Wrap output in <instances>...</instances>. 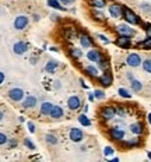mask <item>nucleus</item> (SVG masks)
I'll use <instances>...</instances> for the list:
<instances>
[{
  "label": "nucleus",
  "mask_w": 151,
  "mask_h": 162,
  "mask_svg": "<svg viewBox=\"0 0 151 162\" xmlns=\"http://www.w3.org/2000/svg\"><path fill=\"white\" fill-rule=\"evenodd\" d=\"M34 20H35V21H38V20H39V15H38V14H35V15H34Z\"/></svg>",
  "instance_id": "obj_49"
},
{
  "label": "nucleus",
  "mask_w": 151,
  "mask_h": 162,
  "mask_svg": "<svg viewBox=\"0 0 151 162\" xmlns=\"http://www.w3.org/2000/svg\"><path fill=\"white\" fill-rule=\"evenodd\" d=\"M113 152H115V151H113L112 147H105V148H104V155H105V156L112 155Z\"/></svg>",
  "instance_id": "obj_36"
},
{
  "label": "nucleus",
  "mask_w": 151,
  "mask_h": 162,
  "mask_svg": "<svg viewBox=\"0 0 151 162\" xmlns=\"http://www.w3.org/2000/svg\"><path fill=\"white\" fill-rule=\"evenodd\" d=\"M55 88H60V81H55Z\"/></svg>",
  "instance_id": "obj_45"
},
{
  "label": "nucleus",
  "mask_w": 151,
  "mask_h": 162,
  "mask_svg": "<svg viewBox=\"0 0 151 162\" xmlns=\"http://www.w3.org/2000/svg\"><path fill=\"white\" fill-rule=\"evenodd\" d=\"M88 99H90V101H94V99H95L94 94H88Z\"/></svg>",
  "instance_id": "obj_44"
},
{
  "label": "nucleus",
  "mask_w": 151,
  "mask_h": 162,
  "mask_svg": "<svg viewBox=\"0 0 151 162\" xmlns=\"http://www.w3.org/2000/svg\"><path fill=\"white\" fill-rule=\"evenodd\" d=\"M70 55L73 57H76V59H80V57L83 56V52L78 48H73V49L70 50Z\"/></svg>",
  "instance_id": "obj_30"
},
{
  "label": "nucleus",
  "mask_w": 151,
  "mask_h": 162,
  "mask_svg": "<svg viewBox=\"0 0 151 162\" xmlns=\"http://www.w3.org/2000/svg\"><path fill=\"white\" fill-rule=\"evenodd\" d=\"M64 35H66V38H67L69 41H73V39H76V37H77V32H76L74 30H66Z\"/></svg>",
  "instance_id": "obj_28"
},
{
  "label": "nucleus",
  "mask_w": 151,
  "mask_h": 162,
  "mask_svg": "<svg viewBox=\"0 0 151 162\" xmlns=\"http://www.w3.org/2000/svg\"><path fill=\"white\" fill-rule=\"evenodd\" d=\"M145 31H147V35H148V37H151V25L150 24L145 25Z\"/></svg>",
  "instance_id": "obj_41"
},
{
  "label": "nucleus",
  "mask_w": 151,
  "mask_h": 162,
  "mask_svg": "<svg viewBox=\"0 0 151 162\" xmlns=\"http://www.w3.org/2000/svg\"><path fill=\"white\" fill-rule=\"evenodd\" d=\"M132 89L134 91V92H140V91L143 89V84H141L140 81H137V80H134V78H133V80H132Z\"/></svg>",
  "instance_id": "obj_23"
},
{
  "label": "nucleus",
  "mask_w": 151,
  "mask_h": 162,
  "mask_svg": "<svg viewBox=\"0 0 151 162\" xmlns=\"http://www.w3.org/2000/svg\"><path fill=\"white\" fill-rule=\"evenodd\" d=\"M98 38H99L101 41H104L105 44H109V39H108L107 37H104V35H101V34H99V35H98Z\"/></svg>",
  "instance_id": "obj_40"
},
{
  "label": "nucleus",
  "mask_w": 151,
  "mask_h": 162,
  "mask_svg": "<svg viewBox=\"0 0 151 162\" xmlns=\"http://www.w3.org/2000/svg\"><path fill=\"white\" fill-rule=\"evenodd\" d=\"M78 122H80V125L81 126H85V127L91 126V120H90L85 115H80V116H78Z\"/></svg>",
  "instance_id": "obj_26"
},
{
  "label": "nucleus",
  "mask_w": 151,
  "mask_h": 162,
  "mask_svg": "<svg viewBox=\"0 0 151 162\" xmlns=\"http://www.w3.org/2000/svg\"><path fill=\"white\" fill-rule=\"evenodd\" d=\"M148 122H150V125H151V113H148Z\"/></svg>",
  "instance_id": "obj_50"
},
{
  "label": "nucleus",
  "mask_w": 151,
  "mask_h": 162,
  "mask_svg": "<svg viewBox=\"0 0 151 162\" xmlns=\"http://www.w3.org/2000/svg\"><path fill=\"white\" fill-rule=\"evenodd\" d=\"M45 140H46V143L50 144V145L57 144V138H56V136H53V134H46V136H45Z\"/></svg>",
  "instance_id": "obj_27"
},
{
  "label": "nucleus",
  "mask_w": 151,
  "mask_h": 162,
  "mask_svg": "<svg viewBox=\"0 0 151 162\" xmlns=\"http://www.w3.org/2000/svg\"><path fill=\"white\" fill-rule=\"evenodd\" d=\"M8 98L14 102H20V101L24 99V91L21 89V88H11L10 91H8Z\"/></svg>",
  "instance_id": "obj_1"
},
{
  "label": "nucleus",
  "mask_w": 151,
  "mask_h": 162,
  "mask_svg": "<svg viewBox=\"0 0 151 162\" xmlns=\"http://www.w3.org/2000/svg\"><path fill=\"white\" fill-rule=\"evenodd\" d=\"M127 78L132 81V80H133V74H130V73H129V74H127Z\"/></svg>",
  "instance_id": "obj_47"
},
{
  "label": "nucleus",
  "mask_w": 151,
  "mask_h": 162,
  "mask_svg": "<svg viewBox=\"0 0 151 162\" xmlns=\"http://www.w3.org/2000/svg\"><path fill=\"white\" fill-rule=\"evenodd\" d=\"M57 17H59V15H56V14H52V20H55V21H56Z\"/></svg>",
  "instance_id": "obj_46"
},
{
  "label": "nucleus",
  "mask_w": 151,
  "mask_h": 162,
  "mask_svg": "<svg viewBox=\"0 0 151 162\" xmlns=\"http://www.w3.org/2000/svg\"><path fill=\"white\" fill-rule=\"evenodd\" d=\"M85 73H87L88 75H91V77H98V75H99L98 69L94 67V66H87V67H85Z\"/></svg>",
  "instance_id": "obj_21"
},
{
  "label": "nucleus",
  "mask_w": 151,
  "mask_h": 162,
  "mask_svg": "<svg viewBox=\"0 0 151 162\" xmlns=\"http://www.w3.org/2000/svg\"><path fill=\"white\" fill-rule=\"evenodd\" d=\"M52 108H53V104H50V102H42V105H41V115H50Z\"/></svg>",
  "instance_id": "obj_17"
},
{
  "label": "nucleus",
  "mask_w": 151,
  "mask_h": 162,
  "mask_svg": "<svg viewBox=\"0 0 151 162\" xmlns=\"http://www.w3.org/2000/svg\"><path fill=\"white\" fill-rule=\"evenodd\" d=\"M109 134H111V137L113 140H118V141H120L122 138L125 137V131L122 130V129H119V127H112L109 130Z\"/></svg>",
  "instance_id": "obj_8"
},
{
  "label": "nucleus",
  "mask_w": 151,
  "mask_h": 162,
  "mask_svg": "<svg viewBox=\"0 0 151 162\" xmlns=\"http://www.w3.org/2000/svg\"><path fill=\"white\" fill-rule=\"evenodd\" d=\"M130 131L134 133V134H141L143 133V126L140 125V123H133L130 126Z\"/></svg>",
  "instance_id": "obj_22"
},
{
  "label": "nucleus",
  "mask_w": 151,
  "mask_h": 162,
  "mask_svg": "<svg viewBox=\"0 0 151 162\" xmlns=\"http://www.w3.org/2000/svg\"><path fill=\"white\" fill-rule=\"evenodd\" d=\"M7 143V136L6 134H3V133H0V145H3V144Z\"/></svg>",
  "instance_id": "obj_38"
},
{
  "label": "nucleus",
  "mask_w": 151,
  "mask_h": 162,
  "mask_svg": "<svg viewBox=\"0 0 151 162\" xmlns=\"http://www.w3.org/2000/svg\"><path fill=\"white\" fill-rule=\"evenodd\" d=\"M118 94H119L122 98H132V95H130V92L127 91V89H125V88H119V91H118Z\"/></svg>",
  "instance_id": "obj_31"
},
{
  "label": "nucleus",
  "mask_w": 151,
  "mask_h": 162,
  "mask_svg": "<svg viewBox=\"0 0 151 162\" xmlns=\"http://www.w3.org/2000/svg\"><path fill=\"white\" fill-rule=\"evenodd\" d=\"M137 144H138V140H137V138H132V140L126 141V145H127V147H133V145H137Z\"/></svg>",
  "instance_id": "obj_37"
},
{
  "label": "nucleus",
  "mask_w": 151,
  "mask_h": 162,
  "mask_svg": "<svg viewBox=\"0 0 151 162\" xmlns=\"http://www.w3.org/2000/svg\"><path fill=\"white\" fill-rule=\"evenodd\" d=\"M116 44L119 45L120 48H130L132 42H130L129 37H123V35H120V37L118 38V42H116Z\"/></svg>",
  "instance_id": "obj_15"
},
{
  "label": "nucleus",
  "mask_w": 151,
  "mask_h": 162,
  "mask_svg": "<svg viewBox=\"0 0 151 162\" xmlns=\"http://www.w3.org/2000/svg\"><path fill=\"white\" fill-rule=\"evenodd\" d=\"M91 6L95 8H104L107 6V1L105 0H91Z\"/></svg>",
  "instance_id": "obj_24"
},
{
  "label": "nucleus",
  "mask_w": 151,
  "mask_h": 162,
  "mask_svg": "<svg viewBox=\"0 0 151 162\" xmlns=\"http://www.w3.org/2000/svg\"><path fill=\"white\" fill-rule=\"evenodd\" d=\"M27 126H28V130H30V133H35V125H34L32 122H28V123H27Z\"/></svg>",
  "instance_id": "obj_39"
},
{
  "label": "nucleus",
  "mask_w": 151,
  "mask_h": 162,
  "mask_svg": "<svg viewBox=\"0 0 151 162\" xmlns=\"http://www.w3.org/2000/svg\"><path fill=\"white\" fill-rule=\"evenodd\" d=\"M24 143H25V145H27L30 150H35V148H37V147H35V144L32 143V141H30V138H25Z\"/></svg>",
  "instance_id": "obj_35"
},
{
  "label": "nucleus",
  "mask_w": 151,
  "mask_h": 162,
  "mask_svg": "<svg viewBox=\"0 0 151 162\" xmlns=\"http://www.w3.org/2000/svg\"><path fill=\"white\" fill-rule=\"evenodd\" d=\"M141 8H143V10H144V11H150V10H151L150 4H144V6H141Z\"/></svg>",
  "instance_id": "obj_42"
},
{
  "label": "nucleus",
  "mask_w": 151,
  "mask_h": 162,
  "mask_svg": "<svg viewBox=\"0 0 151 162\" xmlns=\"http://www.w3.org/2000/svg\"><path fill=\"white\" fill-rule=\"evenodd\" d=\"M109 14L112 15L113 18H119L122 15V7L119 4H111L109 6Z\"/></svg>",
  "instance_id": "obj_13"
},
{
  "label": "nucleus",
  "mask_w": 151,
  "mask_h": 162,
  "mask_svg": "<svg viewBox=\"0 0 151 162\" xmlns=\"http://www.w3.org/2000/svg\"><path fill=\"white\" fill-rule=\"evenodd\" d=\"M80 44H81L83 48H91L92 46V39L88 35H81L80 37Z\"/></svg>",
  "instance_id": "obj_16"
},
{
  "label": "nucleus",
  "mask_w": 151,
  "mask_h": 162,
  "mask_svg": "<svg viewBox=\"0 0 151 162\" xmlns=\"http://www.w3.org/2000/svg\"><path fill=\"white\" fill-rule=\"evenodd\" d=\"M23 106H24L25 109H30V108H35L37 106V98L34 96V95H28L27 98L24 99V102H23Z\"/></svg>",
  "instance_id": "obj_11"
},
{
  "label": "nucleus",
  "mask_w": 151,
  "mask_h": 162,
  "mask_svg": "<svg viewBox=\"0 0 151 162\" xmlns=\"http://www.w3.org/2000/svg\"><path fill=\"white\" fill-rule=\"evenodd\" d=\"M50 118L53 119H60L63 116V109L62 106H57V105H53V108H52V111H50Z\"/></svg>",
  "instance_id": "obj_14"
},
{
  "label": "nucleus",
  "mask_w": 151,
  "mask_h": 162,
  "mask_svg": "<svg viewBox=\"0 0 151 162\" xmlns=\"http://www.w3.org/2000/svg\"><path fill=\"white\" fill-rule=\"evenodd\" d=\"M67 106H69L71 111H77V109L81 106V101H80L78 96L73 95V96H70L69 99H67Z\"/></svg>",
  "instance_id": "obj_7"
},
{
  "label": "nucleus",
  "mask_w": 151,
  "mask_h": 162,
  "mask_svg": "<svg viewBox=\"0 0 151 162\" xmlns=\"http://www.w3.org/2000/svg\"><path fill=\"white\" fill-rule=\"evenodd\" d=\"M115 115H116V109L113 106H105L101 111V118L104 120H111V119L115 118Z\"/></svg>",
  "instance_id": "obj_4"
},
{
  "label": "nucleus",
  "mask_w": 151,
  "mask_h": 162,
  "mask_svg": "<svg viewBox=\"0 0 151 162\" xmlns=\"http://www.w3.org/2000/svg\"><path fill=\"white\" fill-rule=\"evenodd\" d=\"M99 52L98 50H95V49H92V50H90L87 53V59L90 60V62H98V59H99Z\"/></svg>",
  "instance_id": "obj_19"
},
{
  "label": "nucleus",
  "mask_w": 151,
  "mask_h": 162,
  "mask_svg": "<svg viewBox=\"0 0 151 162\" xmlns=\"http://www.w3.org/2000/svg\"><path fill=\"white\" fill-rule=\"evenodd\" d=\"M143 69L147 73H151V59H145L144 62H143Z\"/></svg>",
  "instance_id": "obj_32"
},
{
  "label": "nucleus",
  "mask_w": 151,
  "mask_h": 162,
  "mask_svg": "<svg viewBox=\"0 0 151 162\" xmlns=\"http://www.w3.org/2000/svg\"><path fill=\"white\" fill-rule=\"evenodd\" d=\"M69 137H70V140H71L73 143H81L83 138H84V134H83V131L80 130V129L73 127V129H70Z\"/></svg>",
  "instance_id": "obj_3"
},
{
  "label": "nucleus",
  "mask_w": 151,
  "mask_h": 162,
  "mask_svg": "<svg viewBox=\"0 0 151 162\" xmlns=\"http://www.w3.org/2000/svg\"><path fill=\"white\" fill-rule=\"evenodd\" d=\"M62 1H63V0H62Z\"/></svg>",
  "instance_id": "obj_52"
},
{
  "label": "nucleus",
  "mask_w": 151,
  "mask_h": 162,
  "mask_svg": "<svg viewBox=\"0 0 151 162\" xmlns=\"http://www.w3.org/2000/svg\"><path fill=\"white\" fill-rule=\"evenodd\" d=\"M3 118H4V115H3V112H1V111H0V122H1V120H3Z\"/></svg>",
  "instance_id": "obj_48"
},
{
  "label": "nucleus",
  "mask_w": 151,
  "mask_h": 162,
  "mask_svg": "<svg viewBox=\"0 0 151 162\" xmlns=\"http://www.w3.org/2000/svg\"><path fill=\"white\" fill-rule=\"evenodd\" d=\"M99 82L104 87H109L112 84V75H111V73L108 70H105V74H102L99 77Z\"/></svg>",
  "instance_id": "obj_12"
},
{
  "label": "nucleus",
  "mask_w": 151,
  "mask_h": 162,
  "mask_svg": "<svg viewBox=\"0 0 151 162\" xmlns=\"http://www.w3.org/2000/svg\"><path fill=\"white\" fill-rule=\"evenodd\" d=\"M28 17H25V15H18V17H16V20H14V28L16 30H18V31H21V30H24L25 27L28 25Z\"/></svg>",
  "instance_id": "obj_5"
},
{
  "label": "nucleus",
  "mask_w": 151,
  "mask_h": 162,
  "mask_svg": "<svg viewBox=\"0 0 151 162\" xmlns=\"http://www.w3.org/2000/svg\"><path fill=\"white\" fill-rule=\"evenodd\" d=\"M3 81H4V73L0 71V84H3Z\"/></svg>",
  "instance_id": "obj_43"
},
{
  "label": "nucleus",
  "mask_w": 151,
  "mask_h": 162,
  "mask_svg": "<svg viewBox=\"0 0 151 162\" xmlns=\"http://www.w3.org/2000/svg\"><path fill=\"white\" fill-rule=\"evenodd\" d=\"M98 67H99L101 70H108L109 69V62H108L105 57H102V56H99V59H98Z\"/></svg>",
  "instance_id": "obj_20"
},
{
  "label": "nucleus",
  "mask_w": 151,
  "mask_h": 162,
  "mask_svg": "<svg viewBox=\"0 0 151 162\" xmlns=\"http://www.w3.org/2000/svg\"><path fill=\"white\" fill-rule=\"evenodd\" d=\"M57 66H59L57 60H49L46 63V66H45V70H46V73H53L57 69Z\"/></svg>",
  "instance_id": "obj_18"
},
{
  "label": "nucleus",
  "mask_w": 151,
  "mask_h": 162,
  "mask_svg": "<svg viewBox=\"0 0 151 162\" xmlns=\"http://www.w3.org/2000/svg\"><path fill=\"white\" fill-rule=\"evenodd\" d=\"M92 15H94L95 20H99V21H104V20H105L104 14H102V13H99V11H94V13H92Z\"/></svg>",
  "instance_id": "obj_34"
},
{
  "label": "nucleus",
  "mask_w": 151,
  "mask_h": 162,
  "mask_svg": "<svg viewBox=\"0 0 151 162\" xmlns=\"http://www.w3.org/2000/svg\"><path fill=\"white\" fill-rule=\"evenodd\" d=\"M122 14L125 15L126 21H127V23H130V24H138V23H140V20H138L137 15H136L133 11H130L129 8H126V7L122 8Z\"/></svg>",
  "instance_id": "obj_2"
},
{
  "label": "nucleus",
  "mask_w": 151,
  "mask_h": 162,
  "mask_svg": "<svg viewBox=\"0 0 151 162\" xmlns=\"http://www.w3.org/2000/svg\"><path fill=\"white\" fill-rule=\"evenodd\" d=\"M27 44L25 42H16L14 46H13V50H14V53L16 55H24L25 52H27Z\"/></svg>",
  "instance_id": "obj_10"
},
{
  "label": "nucleus",
  "mask_w": 151,
  "mask_h": 162,
  "mask_svg": "<svg viewBox=\"0 0 151 162\" xmlns=\"http://www.w3.org/2000/svg\"><path fill=\"white\" fill-rule=\"evenodd\" d=\"M94 96L97 99H104L105 98V92L104 91H101V89H95L94 91Z\"/></svg>",
  "instance_id": "obj_33"
},
{
  "label": "nucleus",
  "mask_w": 151,
  "mask_h": 162,
  "mask_svg": "<svg viewBox=\"0 0 151 162\" xmlns=\"http://www.w3.org/2000/svg\"><path fill=\"white\" fill-rule=\"evenodd\" d=\"M148 158H150V159H151V152H148Z\"/></svg>",
  "instance_id": "obj_51"
},
{
  "label": "nucleus",
  "mask_w": 151,
  "mask_h": 162,
  "mask_svg": "<svg viewBox=\"0 0 151 162\" xmlns=\"http://www.w3.org/2000/svg\"><path fill=\"white\" fill-rule=\"evenodd\" d=\"M126 62H127V64H129L130 67H138V66L141 64V57L138 56L137 53H132V55L127 56Z\"/></svg>",
  "instance_id": "obj_6"
},
{
  "label": "nucleus",
  "mask_w": 151,
  "mask_h": 162,
  "mask_svg": "<svg viewBox=\"0 0 151 162\" xmlns=\"http://www.w3.org/2000/svg\"><path fill=\"white\" fill-rule=\"evenodd\" d=\"M48 6L52 7V8H56V10H66L64 7L59 4V0H48Z\"/></svg>",
  "instance_id": "obj_25"
},
{
  "label": "nucleus",
  "mask_w": 151,
  "mask_h": 162,
  "mask_svg": "<svg viewBox=\"0 0 151 162\" xmlns=\"http://www.w3.org/2000/svg\"><path fill=\"white\" fill-rule=\"evenodd\" d=\"M118 32H119L120 35H123V37H133L134 35V31H133V28H130L129 25H125L122 24L118 27Z\"/></svg>",
  "instance_id": "obj_9"
},
{
  "label": "nucleus",
  "mask_w": 151,
  "mask_h": 162,
  "mask_svg": "<svg viewBox=\"0 0 151 162\" xmlns=\"http://www.w3.org/2000/svg\"><path fill=\"white\" fill-rule=\"evenodd\" d=\"M138 45L143 46V48H145V49H151V37H147L144 41H141Z\"/></svg>",
  "instance_id": "obj_29"
}]
</instances>
